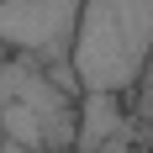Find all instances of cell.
I'll return each mask as SVG.
<instances>
[{"label": "cell", "instance_id": "1", "mask_svg": "<svg viewBox=\"0 0 153 153\" xmlns=\"http://www.w3.org/2000/svg\"><path fill=\"white\" fill-rule=\"evenodd\" d=\"M153 58V0H85L74 63L85 95H132Z\"/></svg>", "mask_w": 153, "mask_h": 153}, {"label": "cell", "instance_id": "3", "mask_svg": "<svg viewBox=\"0 0 153 153\" xmlns=\"http://www.w3.org/2000/svg\"><path fill=\"white\" fill-rule=\"evenodd\" d=\"M85 0H0V58L69 63Z\"/></svg>", "mask_w": 153, "mask_h": 153}, {"label": "cell", "instance_id": "2", "mask_svg": "<svg viewBox=\"0 0 153 153\" xmlns=\"http://www.w3.org/2000/svg\"><path fill=\"white\" fill-rule=\"evenodd\" d=\"M79 100L37 58H0V137L27 153H74Z\"/></svg>", "mask_w": 153, "mask_h": 153}]
</instances>
